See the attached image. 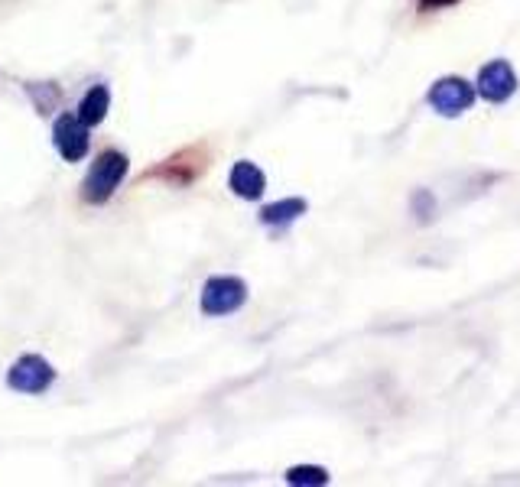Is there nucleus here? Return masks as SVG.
<instances>
[{
    "mask_svg": "<svg viewBox=\"0 0 520 487\" xmlns=\"http://www.w3.org/2000/svg\"><path fill=\"white\" fill-rule=\"evenodd\" d=\"M127 176V156L117 153V150H104L95 163H91L88 176H85V186H82V195L88 202H108L114 189L121 186Z\"/></svg>",
    "mask_w": 520,
    "mask_h": 487,
    "instance_id": "1",
    "label": "nucleus"
},
{
    "mask_svg": "<svg viewBox=\"0 0 520 487\" xmlns=\"http://www.w3.org/2000/svg\"><path fill=\"white\" fill-rule=\"evenodd\" d=\"M247 302V283L238 276H212L202 289L205 315H231Z\"/></svg>",
    "mask_w": 520,
    "mask_h": 487,
    "instance_id": "2",
    "label": "nucleus"
},
{
    "mask_svg": "<svg viewBox=\"0 0 520 487\" xmlns=\"http://www.w3.org/2000/svg\"><path fill=\"white\" fill-rule=\"evenodd\" d=\"M429 104H433V111H439L442 117H459L472 108L475 101V88L465 82V78H439V82L429 88Z\"/></svg>",
    "mask_w": 520,
    "mask_h": 487,
    "instance_id": "3",
    "label": "nucleus"
},
{
    "mask_svg": "<svg viewBox=\"0 0 520 487\" xmlns=\"http://www.w3.org/2000/svg\"><path fill=\"white\" fill-rule=\"evenodd\" d=\"M52 380H56V371H52V364L46 358H39V354H23L7 374V384L20 393H43L49 390Z\"/></svg>",
    "mask_w": 520,
    "mask_h": 487,
    "instance_id": "4",
    "label": "nucleus"
},
{
    "mask_svg": "<svg viewBox=\"0 0 520 487\" xmlns=\"http://www.w3.org/2000/svg\"><path fill=\"white\" fill-rule=\"evenodd\" d=\"M514 91H517V72L511 69V62L494 59L478 72V95L485 101L501 104V101L511 98Z\"/></svg>",
    "mask_w": 520,
    "mask_h": 487,
    "instance_id": "5",
    "label": "nucleus"
},
{
    "mask_svg": "<svg viewBox=\"0 0 520 487\" xmlns=\"http://www.w3.org/2000/svg\"><path fill=\"white\" fill-rule=\"evenodd\" d=\"M52 140H56V150L62 153V160L78 163L88 153V124L78 121V114H62L56 121V130H52Z\"/></svg>",
    "mask_w": 520,
    "mask_h": 487,
    "instance_id": "6",
    "label": "nucleus"
},
{
    "mask_svg": "<svg viewBox=\"0 0 520 487\" xmlns=\"http://www.w3.org/2000/svg\"><path fill=\"white\" fill-rule=\"evenodd\" d=\"M228 186H231V192H234V195H241V199L254 202V199H260V195H264V189H267V179H264V173H260V169H257L254 163L241 160V163H234Z\"/></svg>",
    "mask_w": 520,
    "mask_h": 487,
    "instance_id": "7",
    "label": "nucleus"
},
{
    "mask_svg": "<svg viewBox=\"0 0 520 487\" xmlns=\"http://www.w3.org/2000/svg\"><path fill=\"white\" fill-rule=\"evenodd\" d=\"M108 108H111V91L104 85H95L82 101H78V121L88 124V127H95V124L104 121Z\"/></svg>",
    "mask_w": 520,
    "mask_h": 487,
    "instance_id": "8",
    "label": "nucleus"
},
{
    "mask_svg": "<svg viewBox=\"0 0 520 487\" xmlns=\"http://www.w3.org/2000/svg\"><path fill=\"white\" fill-rule=\"evenodd\" d=\"M299 215H306V202L303 199H283V202H273L267 205L264 212H260V221L264 225H290V221H296Z\"/></svg>",
    "mask_w": 520,
    "mask_h": 487,
    "instance_id": "9",
    "label": "nucleus"
},
{
    "mask_svg": "<svg viewBox=\"0 0 520 487\" xmlns=\"http://www.w3.org/2000/svg\"><path fill=\"white\" fill-rule=\"evenodd\" d=\"M286 481L290 484H303V487H316V484H329V471L325 468H316V465H296L286 471Z\"/></svg>",
    "mask_w": 520,
    "mask_h": 487,
    "instance_id": "10",
    "label": "nucleus"
},
{
    "mask_svg": "<svg viewBox=\"0 0 520 487\" xmlns=\"http://www.w3.org/2000/svg\"><path fill=\"white\" fill-rule=\"evenodd\" d=\"M459 0H420V10H439V7H452Z\"/></svg>",
    "mask_w": 520,
    "mask_h": 487,
    "instance_id": "11",
    "label": "nucleus"
}]
</instances>
